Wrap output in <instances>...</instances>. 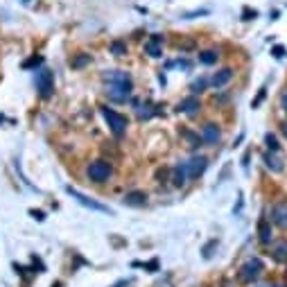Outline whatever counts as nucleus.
<instances>
[{"label":"nucleus","instance_id":"27","mask_svg":"<svg viewBox=\"0 0 287 287\" xmlns=\"http://www.w3.org/2000/svg\"><path fill=\"white\" fill-rule=\"evenodd\" d=\"M281 133H283V136H285V138H287V123H283V124H281Z\"/></svg>","mask_w":287,"mask_h":287},{"label":"nucleus","instance_id":"22","mask_svg":"<svg viewBox=\"0 0 287 287\" xmlns=\"http://www.w3.org/2000/svg\"><path fill=\"white\" fill-rule=\"evenodd\" d=\"M265 143H267V147H269L271 152H278V147H281V145H278V140H276V136H274V133H267V136H265Z\"/></svg>","mask_w":287,"mask_h":287},{"label":"nucleus","instance_id":"24","mask_svg":"<svg viewBox=\"0 0 287 287\" xmlns=\"http://www.w3.org/2000/svg\"><path fill=\"white\" fill-rule=\"evenodd\" d=\"M41 61H43L41 57H32V59H27L25 64H23V68H32V66H39Z\"/></svg>","mask_w":287,"mask_h":287},{"label":"nucleus","instance_id":"19","mask_svg":"<svg viewBox=\"0 0 287 287\" xmlns=\"http://www.w3.org/2000/svg\"><path fill=\"white\" fill-rule=\"evenodd\" d=\"M217 57L219 54L215 52V50H204V52H199V61L206 64V66H213L215 61H217Z\"/></svg>","mask_w":287,"mask_h":287},{"label":"nucleus","instance_id":"7","mask_svg":"<svg viewBox=\"0 0 287 287\" xmlns=\"http://www.w3.org/2000/svg\"><path fill=\"white\" fill-rule=\"evenodd\" d=\"M206 167H208V159H206V156H195V159H190L186 163L188 179H197V176H202L204 172H206Z\"/></svg>","mask_w":287,"mask_h":287},{"label":"nucleus","instance_id":"14","mask_svg":"<svg viewBox=\"0 0 287 287\" xmlns=\"http://www.w3.org/2000/svg\"><path fill=\"white\" fill-rule=\"evenodd\" d=\"M258 238H260L262 245H271L274 233H271V222H269V219H260V222H258Z\"/></svg>","mask_w":287,"mask_h":287},{"label":"nucleus","instance_id":"16","mask_svg":"<svg viewBox=\"0 0 287 287\" xmlns=\"http://www.w3.org/2000/svg\"><path fill=\"white\" fill-rule=\"evenodd\" d=\"M262 161H265V165L269 167L271 172H283V170H285V165H283V161L276 156V152H267V154L262 156Z\"/></svg>","mask_w":287,"mask_h":287},{"label":"nucleus","instance_id":"26","mask_svg":"<svg viewBox=\"0 0 287 287\" xmlns=\"http://www.w3.org/2000/svg\"><path fill=\"white\" fill-rule=\"evenodd\" d=\"M30 215H34L37 219H43V213H41V210H30Z\"/></svg>","mask_w":287,"mask_h":287},{"label":"nucleus","instance_id":"10","mask_svg":"<svg viewBox=\"0 0 287 287\" xmlns=\"http://www.w3.org/2000/svg\"><path fill=\"white\" fill-rule=\"evenodd\" d=\"M145 52H147L149 57L159 59L161 54H163V37H161V34H154V37L145 43Z\"/></svg>","mask_w":287,"mask_h":287},{"label":"nucleus","instance_id":"1","mask_svg":"<svg viewBox=\"0 0 287 287\" xmlns=\"http://www.w3.org/2000/svg\"><path fill=\"white\" fill-rule=\"evenodd\" d=\"M102 80L107 84L109 100H113V102L129 100L131 88H133V82H131V75L129 73H124V70H107V73L102 75Z\"/></svg>","mask_w":287,"mask_h":287},{"label":"nucleus","instance_id":"15","mask_svg":"<svg viewBox=\"0 0 287 287\" xmlns=\"http://www.w3.org/2000/svg\"><path fill=\"white\" fill-rule=\"evenodd\" d=\"M231 80H233V70H231V68H222V70H217V73L213 75L210 84H213L215 88H222V86H224V84H229Z\"/></svg>","mask_w":287,"mask_h":287},{"label":"nucleus","instance_id":"2","mask_svg":"<svg viewBox=\"0 0 287 287\" xmlns=\"http://www.w3.org/2000/svg\"><path fill=\"white\" fill-rule=\"evenodd\" d=\"M262 271H265V265H262V260H260V258H251V260H246L245 265L240 267L238 278H240V283H245V285H249V283H253L255 278L260 276Z\"/></svg>","mask_w":287,"mask_h":287},{"label":"nucleus","instance_id":"17","mask_svg":"<svg viewBox=\"0 0 287 287\" xmlns=\"http://www.w3.org/2000/svg\"><path fill=\"white\" fill-rule=\"evenodd\" d=\"M181 138H186L190 147H199V145L204 143V140H202V136H195V133H192V131H188V129H181Z\"/></svg>","mask_w":287,"mask_h":287},{"label":"nucleus","instance_id":"4","mask_svg":"<svg viewBox=\"0 0 287 287\" xmlns=\"http://www.w3.org/2000/svg\"><path fill=\"white\" fill-rule=\"evenodd\" d=\"M102 116H104V120L109 123L113 136H118V138H120V136L127 131V118H124V116L116 113L113 109H109V107H102Z\"/></svg>","mask_w":287,"mask_h":287},{"label":"nucleus","instance_id":"21","mask_svg":"<svg viewBox=\"0 0 287 287\" xmlns=\"http://www.w3.org/2000/svg\"><path fill=\"white\" fill-rule=\"evenodd\" d=\"M109 48H111V54H116V57H124L127 54V43L124 41H113Z\"/></svg>","mask_w":287,"mask_h":287},{"label":"nucleus","instance_id":"13","mask_svg":"<svg viewBox=\"0 0 287 287\" xmlns=\"http://www.w3.org/2000/svg\"><path fill=\"white\" fill-rule=\"evenodd\" d=\"M271 258L276 262H287V240L271 242Z\"/></svg>","mask_w":287,"mask_h":287},{"label":"nucleus","instance_id":"25","mask_svg":"<svg viewBox=\"0 0 287 287\" xmlns=\"http://www.w3.org/2000/svg\"><path fill=\"white\" fill-rule=\"evenodd\" d=\"M23 7H37L39 5V0H18Z\"/></svg>","mask_w":287,"mask_h":287},{"label":"nucleus","instance_id":"11","mask_svg":"<svg viewBox=\"0 0 287 287\" xmlns=\"http://www.w3.org/2000/svg\"><path fill=\"white\" fill-rule=\"evenodd\" d=\"M123 202H124V206L140 208V206H145V204H147V195H145L143 190H131V192H127V195L123 197Z\"/></svg>","mask_w":287,"mask_h":287},{"label":"nucleus","instance_id":"3","mask_svg":"<svg viewBox=\"0 0 287 287\" xmlns=\"http://www.w3.org/2000/svg\"><path fill=\"white\" fill-rule=\"evenodd\" d=\"M86 174H88L90 181H95V183H104V181H109V176L113 174V167L107 161H93V163L88 165Z\"/></svg>","mask_w":287,"mask_h":287},{"label":"nucleus","instance_id":"23","mask_svg":"<svg viewBox=\"0 0 287 287\" xmlns=\"http://www.w3.org/2000/svg\"><path fill=\"white\" fill-rule=\"evenodd\" d=\"M206 86H208L206 80H199V82H195V84L190 86V90H192V93H202V90L206 88Z\"/></svg>","mask_w":287,"mask_h":287},{"label":"nucleus","instance_id":"8","mask_svg":"<svg viewBox=\"0 0 287 287\" xmlns=\"http://www.w3.org/2000/svg\"><path fill=\"white\" fill-rule=\"evenodd\" d=\"M271 224L287 229V202H278L271 208Z\"/></svg>","mask_w":287,"mask_h":287},{"label":"nucleus","instance_id":"9","mask_svg":"<svg viewBox=\"0 0 287 287\" xmlns=\"http://www.w3.org/2000/svg\"><path fill=\"white\" fill-rule=\"evenodd\" d=\"M219 136H222V131H219V127L215 123L204 124V129H202V140L206 145H217L219 143Z\"/></svg>","mask_w":287,"mask_h":287},{"label":"nucleus","instance_id":"5","mask_svg":"<svg viewBox=\"0 0 287 287\" xmlns=\"http://www.w3.org/2000/svg\"><path fill=\"white\" fill-rule=\"evenodd\" d=\"M66 192H68L70 197L75 199L77 204H82L84 208H90V210H95V213H111L104 204H100V202H95V199H90V197H86L84 192H80V190H75V188H66Z\"/></svg>","mask_w":287,"mask_h":287},{"label":"nucleus","instance_id":"28","mask_svg":"<svg viewBox=\"0 0 287 287\" xmlns=\"http://www.w3.org/2000/svg\"><path fill=\"white\" fill-rule=\"evenodd\" d=\"M283 107H285V111H287V93L283 95Z\"/></svg>","mask_w":287,"mask_h":287},{"label":"nucleus","instance_id":"12","mask_svg":"<svg viewBox=\"0 0 287 287\" xmlns=\"http://www.w3.org/2000/svg\"><path fill=\"white\" fill-rule=\"evenodd\" d=\"M202 109V104H199V100L195 95L190 97H183V100L179 102V111L181 113H186V116H195V113Z\"/></svg>","mask_w":287,"mask_h":287},{"label":"nucleus","instance_id":"18","mask_svg":"<svg viewBox=\"0 0 287 287\" xmlns=\"http://www.w3.org/2000/svg\"><path fill=\"white\" fill-rule=\"evenodd\" d=\"M90 64V54H77L75 59H70V66H73L75 70H80V68H84V66H88Z\"/></svg>","mask_w":287,"mask_h":287},{"label":"nucleus","instance_id":"6","mask_svg":"<svg viewBox=\"0 0 287 287\" xmlns=\"http://www.w3.org/2000/svg\"><path fill=\"white\" fill-rule=\"evenodd\" d=\"M37 90H39V95L43 97V100H48L50 95H52V90H54V77L50 70H41V73L37 75Z\"/></svg>","mask_w":287,"mask_h":287},{"label":"nucleus","instance_id":"20","mask_svg":"<svg viewBox=\"0 0 287 287\" xmlns=\"http://www.w3.org/2000/svg\"><path fill=\"white\" fill-rule=\"evenodd\" d=\"M186 179H188V172H186V165H179V167H176L174 170V186L176 188H181L183 186V183H186Z\"/></svg>","mask_w":287,"mask_h":287}]
</instances>
